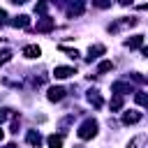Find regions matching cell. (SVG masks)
Listing matches in <instances>:
<instances>
[{
  "mask_svg": "<svg viewBox=\"0 0 148 148\" xmlns=\"http://www.w3.org/2000/svg\"><path fill=\"white\" fill-rule=\"evenodd\" d=\"M113 69V62L111 60H102L99 65H97V74H106V72H111Z\"/></svg>",
  "mask_w": 148,
  "mask_h": 148,
  "instance_id": "obj_14",
  "label": "cell"
},
{
  "mask_svg": "<svg viewBox=\"0 0 148 148\" xmlns=\"http://www.w3.org/2000/svg\"><path fill=\"white\" fill-rule=\"evenodd\" d=\"M141 120V113L139 111H125L123 113V123L125 125H134V123H139Z\"/></svg>",
  "mask_w": 148,
  "mask_h": 148,
  "instance_id": "obj_8",
  "label": "cell"
},
{
  "mask_svg": "<svg viewBox=\"0 0 148 148\" xmlns=\"http://www.w3.org/2000/svg\"><path fill=\"white\" fill-rule=\"evenodd\" d=\"M92 5L99 9H106V7H111V0H92Z\"/></svg>",
  "mask_w": 148,
  "mask_h": 148,
  "instance_id": "obj_20",
  "label": "cell"
},
{
  "mask_svg": "<svg viewBox=\"0 0 148 148\" xmlns=\"http://www.w3.org/2000/svg\"><path fill=\"white\" fill-rule=\"evenodd\" d=\"M143 141H146V134H139L136 139H132V141H130V148H141V146H143Z\"/></svg>",
  "mask_w": 148,
  "mask_h": 148,
  "instance_id": "obj_18",
  "label": "cell"
},
{
  "mask_svg": "<svg viewBox=\"0 0 148 148\" xmlns=\"http://www.w3.org/2000/svg\"><path fill=\"white\" fill-rule=\"evenodd\" d=\"M5 18H7V12H5V9H0V23H5Z\"/></svg>",
  "mask_w": 148,
  "mask_h": 148,
  "instance_id": "obj_23",
  "label": "cell"
},
{
  "mask_svg": "<svg viewBox=\"0 0 148 148\" xmlns=\"http://www.w3.org/2000/svg\"><path fill=\"white\" fill-rule=\"evenodd\" d=\"M111 90H113V92H118V95H123V92H132V86H130V83H120V81H118V83H113V86H111Z\"/></svg>",
  "mask_w": 148,
  "mask_h": 148,
  "instance_id": "obj_12",
  "label": "cell"
},
{
  "mask_svg": "<svg viewBox=\"0 0 148 148\" xmlns=\"http://www.w3.org/2000/svg\"><path fill=\"white\" fill-rule=\"evenodd\" d=\"M12 25H14V28H28V25H30V18H28L25 14H21V16H16V18L12 21Z\"/></svg>",
  "mask_w": 148,
  "mask_h": 148,
  "instance_id": "obj_11",
  "label": "cell"
},
{
  "mask_svg": "<svg viewBox=\"0 0 148 148\" xmlns=\"http://www.w3.org/2000/svg\"><path fill=\"white\" fill-rule=\"evenodd\" d=\"M72 74H76V69H74V67H65V65H58V67L53 69V76H56V79H69Z\"/></svg>",
  "mask_w": 148,
  "mask_h": 148,
  "instance_id": "obj_3",
  "label": "cell"
},
{
  "mask_svg": "<svg viewBox=\"0 0 148 148\" xmlns=\"http://www.w3.org/2000/svg\"><path fill=\"white\" fill-rule=\"evenodd\" d=\"M120 5H132V0H120Z\"/></svg>",
  "mask_w": 148,
  "mask_h": 148,
  "instance_id": "obj_25",
  "label": "cell"
},
{
  "mask_svg": "<svg viewBox=\"0 0 148 148\" xmlns=\"http://www.w3.org/2000/svg\"><path fill=\"white\" fill-rule=\"evenodd\" d=\"M46 97H49V102H60V99L65 97V88H60V86H53V88H49Z\"/></svg>",
  "mask_w": 148,
  "mask_h": 148,
  "instance_id": "obj_4",
  "label": "cell"
},
{
  "mask_svg": "<svg viewBox=\"0 0 148 148\" xmlns=\"http://www.w3.org/2000/svg\"><path fill=\"white\" fill-rule=\"evenodd\" d=\"M46 143H49V148H62V136L60 134H51L46 139Z\"/></svg>",
  "mask_w": 148,
  "mask_h": 148,
  "instance_id": "obj_13",
  "label": "cell"
},
{
  "mask_svg": "<svg viewBox=\"0 0 148 148\" xmlns=\"http://www.w3.org/2000/svg\"><path fill=\"white\" fill-rule=\"evenodd\" d=\"M46 9H49V2H46V0H39V2L35 5V14H42V16H44Z\"/></svg>",
  "mask_w": 148,
  "mask_h": 148,
  "instance_id": "obj_15",
  "label": "cell"
},
{
  "mask_svg": "<svg viewBox=\"0 0 148 148\" xmlns=\"http://www.w3.org/2000/svg\"><path fill=\"white\" fill-rule=\"evenodd\" d=\"M60 51H65L69 58H76V56H79V51H76V49H65V46H60Z\"/></svg>",
  "mask_w": 148,
  "mask_h": 148,
  "instance_id": "obj_21",
  "label": "cell"
},
{
  "mask_svg": "<svg viewBox=\"0 0 148 148\" xmlns=\"http://www.w3.org/2000/svg\"><path fill=\"white\" fill-rule=\"evenodd\" d=\"M25 141H28L32 148H39V146H42V136H39V132H37V130H30V132L25 134Z\"/></svg>",
  "mask_w": 148,
  "mask_h": 148,
  "instance_id": "obj_5",
  "label": "cell"
},
{
  "mask_svg": "<svg viewBox=\"0 0 148 148\" xmlns=\"http://www.w3.org/2000/svg\"><path fill=\"white\" fill-rule=\"evenodd\" d=\"M14 5H23V2H28V0H12Z\"/></svg>",
  "mask_w": 148,
  "mask_h": 148,
  "instance_id": "obj_24",
  "label": "cell"
},
{
  "mask_svg": "<svg viewBox=\"0 0 148 148\" xmlns=\"http://www.w3.org/2000/svg\"><path fill=\"white\" fill-rule=\"evenodd\" d=\"M88 102H90L95 109H102V104H104V99H102V95H99L97 90H88Z\"/></svg>",
  "mask_w": 148,
  "mask_h": 148,
  "instance_id": "obj_7",
  "label": "cell"
},
{
  "mask_svg": "<svg viewBox=\"0 0 148 148\" xmlns=\"http://www.w3.org/2000/svg\"><path fill=\"white\" fill-rule=\"evenodd\" d=\"M136 104H139V106H146V104H148L146 92H136Z\"/></svg>",
  "mask_w": 148,
  "mask_h": 148,
  "instance_id": "obj_19",
  "label": "cell"
},
{
  "mask_svg": "<svg viewBox=\"0 0 148 148\" xmlns=\"http://www.w3.org/2000/svg\"><path fill=\"white\" fill-rule=\"evenodd\" d=\"M56 28V21L51 18V16H42L39 21H37V32H51Z\"/></svg>",
  "mask_w": 148,
  "mask_h": 148,
  "instance_id": "obj_2",
  "label": "cell"
},
{
  "mask_svg": "<svg viewBox=\"0 0 148 148\" xmlns=\"http://www.w3.org/2000/svg\"><path fill=\"white\" fill-rule=\"evenodd\" d=\"M125 44H127L130 49H143V37H141V35H134V37H130Z\"/></svg>",
  "mask_w": 148,
  "mask_h": 148,
  "instance_id": "obj_10",
  "label": "cell"
},
{
  "mask_svg": "<svg viewBox=\"0 0 148 148\" xmlns=\"http://www.w3.org/2000/svg\"><path fill=\"white\" fill-rule=\"evenodd\" d=\"M7 116H9V113H7V109H0V123H5V120H7Z\"/></svg>",
  "mask_w": 148,
  "mask_h": 148,
  "instance_id": "obj_22",
  "label": "cell"
},
{
  "mask_svg": "<svg viewBox=\"0 0 148 148\" xmlns=\"http://www.w3.org/2000/svg\"><path fill=\"white\" fill-rule=\"evenodd\" d=\"M23 56L25 58H39L42 56V49L37 44H28V46H23Z\"/></svg>",
  "mask_w": 148,
  "mask_h": 148,
  "instance_id": "obj_6",
  "label": "cell"
},
{
  "mask_svg": "<svg viewBox=\"0 0 148 148\" xmlns=\"http://www.w3.org/2000/svg\"><path fill=\"white\" fill-rule=\"evenodd\" d=\"M109 106H111V111H120V109H123V97H120V95H116V97L111 99V104H109Z\"/></svg>",
  "mask_w": 148,
  "mask_h": 148,
  "instance_id": "obj_16",
  "label": "cell"
},
{
  "mask_svg": "<svg viewBox=\"0 0 148 148\" xmlns=\"http://www.w3.org/2000/svg\"><path fill=\"white\" fill-rule=\"evenodd\" d=\"M76 134H79V139H92V136L97 134V120H92V118L83 120L81 127L76 130Z\"/></svg>",
  "mask_w": 148,
  "mask_h": 148,
  "instance_id": "obj_1",
  "label": "cell"
},
{
  "mask_svg": "<svg viewBox=\"0 0 148 148\" xmlns=\"http://www.w3.org/2000/svg\"><path fill=\"white\" fill-rule=\"evenodd\" d=\"M2 139H5V132H2V130H0V141H2Z\"/></svg>",
  "mask_w": 148,
  "mask_h": 148,
  "instance_id": "obj_27",
  "label": "cell"
},
{
  "mask_svg": "<svg viewBox=\"0 0 148 148\" xmlns=\"http://www.w3.org/2000/svg\"><path fill=\"white\" fill-rule=\"evenodd\" d=\"M104 51H106V49H104L102 44H95V46H90V49H88V58H86V60H95V58H97V56H102Z\"/></svg>",
  "mask_w": 148,
  "mask_h": 148,
  "instance_id": "obj_9",
  "label": "cell"
},
{
  "mask_svg": "<svg viewBox=\"0 0 148 148\" xmlns=\"http://www.w3.org/2000/svg\"><path fill=\"white\" fill-rule=\"evenodd\" d=\"M5 148H16V143H7V146H5Z\"/></svg>",
  "mask_w": 148,
  "mask_h": 148,
  "instance_id": "obj_26",
  "label": "cell"
},
{
  "mask_svg": "<svg viewBox=\"0 0 148 148\" xmlns=\"http://www.w3.org/2000/svg\"><path fill=\"white\" fill-rule=\"evenodd\" d=\"M9 60H12V51L9 49H2L0 51V65H7Z\"/></svg>",
  "mask_w": 148,
  "mask_h": 148,
  "instance_id": "obj_17",
  "label": "cell"
}]
</instances>
